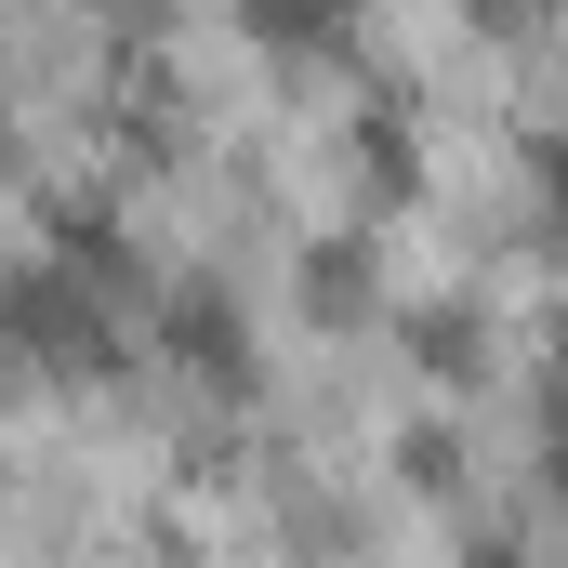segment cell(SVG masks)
<instances>
[{
	"label": "cell",
	"mask_w": 568,
	"mask_h": 568,
	"mask_svg": "<svg viewBox=\"0 0 568 568\" xmlns=\"http://www.w3.org/2000/svg\"><path fill=\"white\" fill-rule=\"evenodd\" d=\"M172 357H185V371H212V384H239V371H252L239 304H225V291H185V304H172Z\"/></svg>",
	"instance_id": "cell-1"
},
{
	"label": "cell",
	"mask_w": 568,
	"mask_h": 568,
	"mask_svg": "<svg viewBox=\"0 0 568 568\" xmlns=\"http://www.w3.org/2000/svg\"><path fill=\"white\" fill-rule=\"evenodd\" d=\"M304 304H371V239H317L304 252Z\"/></svg>",
	"instance_id": "cell-2"
},
{
	"label": "cell",
	"mask_w": 568,
	"mask_h": 568,
	"mask_svg": "<svg viewBox=\"0 0 568 568\" xmlns=\"http://www.w3.org/2000/svg\"><path fill=\"white\" fill-rule=\"evenodd\" d=\"M542 185H556V212H568V133H556V145H542Z\"/></svg>",
	"instance_id": "cell-3"
}]
</instances>
